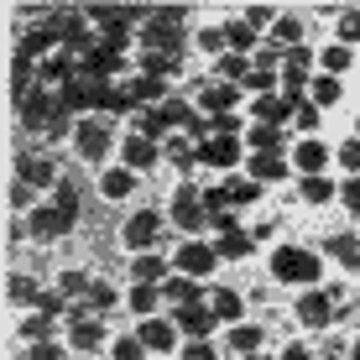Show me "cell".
<instances>
[{
    "instance_id": "obj_1",
    "label": "cell",
    "mask_w": 360,
    "mask_h": 360,
    "mask_svg": "<svg viewBox=\"0 0 360 360\" xmlns=\"http://www.w3.org/2000/svg\"><path fill=\"white\" fill-rule=\"evenodd\" d=\"M32 235L37 240H58V235H68L73 225H79V188L73 183H58L53 193H47L42 209H32Z\"/></svg>"
},
{
    "instance_id": "obj_2",
    "label": "cell",
    "mask_w": 360,
    "mask_h": 360,
    "mask_svg": "<svg viewBox=\"0 0 360 360\" xmlns=\"http://www.w3.org/2000/svg\"><path fill=\"white\" fill-rule=\"evenodd\" d=\"M141 47L157 58H183V11H152L141 21Z\"/></svg>"
},
{
    "instance_id": "obj_3",
    "label": "cell",
    "mask_w": 360,
    "mask_h": 360,
    "mask_svg": "<svg viewBox=\"0 0 360 360\" xmlns=\"http://www.w3.org/2000/svg\"><path fill=\"white\" fill-rule=\"evenodd\" d=\"M271 277L292 282V288H314L319 282V256L303 251V245H277V251H271Z\"/></svg>"
},
{
    "instance_id": "obj_4",
    "label": "cell",
    "mask_w": 360,
    "mask_h": 360,
    "mask_svg": "<svg viewBox=\"0 0 360 360\" xmlns=\"http://www.w3.org/2000/svg\"><path fill=\"white\" fill-rule=\"evenodd\" d=\"M73 146H79L84 162H105V152L115 146V131H110L105 115H84V120H73Z\"/></svg>"
},
{
    "instance_id": "obj_5",
    "label": "cell",
    "mask_w": 360,
    "mask_h": 360,
    "mask_svg": "<svg viewBox=\"0 0 360 360\" xmlns=\"http://www.w3.org/2000/svg\"><path fill=\"white\" fill-rule=\"evenodd\" d=\"M16 183H27L32 193H37V188L53 193L63 178H58V162H53V157H42V152H21V157H16Z\"/></svg>"
},
{
    "instance_id": "obj_6",
    "label": "cell",
    "mask_w": 360,
    "mask_h": 360,
    "mask_svg": "<svg viewBox=\"0 0 360 360\" xmlns=\"http://www.w3.org/2000/svg\"><path fill=\"white\" fill-rule=\"evenodd\" d=\"M172 266H178V277H209V271L219 266V251L214 245H204V240H183L178 245V256H172Z\"/></svg>"
},
{
    "instance_id": "obj_7",
    "label": "cell",
    "mask_w": 360,
    "mask_h": 360,
    "mask_svg": "<svg viewBox=\"0 0 360 360\" xmlns=\"http://www.w3.org/2000/svg\"><path fill=\"white\" fill-rule=\"evenodd\" d=\"M198 162H204V167H219V172L240 167V141H235V136H225V131L204 136V141H198Z\"/></svg>"
},
{
    "instance_id": "obj_8",
    "label": "cell",
    "mask_w": 360,
    "mask_h": 360,
    "mask_svg": "<svg viewBox=\"0 0 360 360\" xmlns=\"http://www.w3.org/2000/svg\"><path fill=\"white\" fill-rule=\"evenodd\" d=\"M162 157H167V152H162L157 141H146V136H126V141H120V162H126L136 178H141L146 167H157Z\"/></svg>"
},
{
    "instance_id": "obj_9",
    "label": "cell",
    "mask_w": 360,
    "mask_h": 360,
    "mask_svg": "<svg viewBox=\"0 0 360 360\" xmlns=\"http://www.w3.org/2000/svg\"><path fill=\"white\" fill-rule=\"evenodd\" d=\"M235 99H240V84H198V110H204L209 120H219V115H230L235 110Z\"/></svg>"
},
{
    "instance_id": "obj_10",
    "label": "cell",
    "mask_w": 360,
    "mask_h": 360,
    "mask_svg": "<svg viewBox=\"0 0 360 360\" xmlns=\"http://www.w3.org/2000/svg\"><path fill=\"white\" fill-rule=\"evenodd\" d=\"M157 230H162V219H157V209H136L126 219V230H120V240L131 245V251H146V245L157 240Z\"/></svg>"
},
{
    "instance_id": "obj_11",
    "label": "cell",
    "mask_w": 360,
    "mask_h": 360,
    "mask_svg": "<svg viewBox=\"0 0 360 360\" xmlns=\"http://www.w3.org/2000/svg\"><path fill=\"white\" fill-rule=\"evenodd\" d=\"M297 319H303L308 329H329L334 324V292H303L297 297Z\"/></svg>"
},
{
    "instance_id": "obj_12",
    "label": "cell",
    "mask_w": 360,
    "mask_h": 360,
    "mask_svg": "<svg viewBox=\"0 0 360 360\" xmlns=\"http://www.w3.org/2000/svg\"><path fill=\"white\" fill-rule=\"evenodd\" d=\"M53 47H63L58 27H32L27 37H21V47H16V63H37V58H47Z\"/></svg>"
},
{
    "instance_id": "obj_13",
    "label": "cell",
    "mask_w": 360,
    "mask_h": 360,
    "mask_svg": "<svg viewBox=\"0 0 360 360\" xmlns=\"http://www.w3.org/2000/svg\"><path fill=\"white\" fill-rule=\"evenodd\" d=\"M172 219H178V230H204L209 225V209H198V193L193 188H178L172 193Z\"/></svg>"
},
{
    "instance_id": "obj_14",
    "label": "cell",
    "mask_w": 360,
    "mask_h": 360,
    "mask_svg": "<svg viewBox=\"0 0 360 360\" xmlns=\"http://www.w3.org/2000/svg\"><path fill=\"white\" fill-rule=\"evenodd\" d=\"M141 345L152 355H167V350H178V324H167V319H141Z\"/></svg>"
},
{
    "instance_id": "obj_15",
    "label": "cell",
    "mask_w": 360,
    "mask_h": 360,
    "mask_svg": "<svg viewBox=\"0 0 360 360\" xmlns=\"http://www.w3.org/2000/svg\"><path fill=\"white\" fill-rule=\"evenodd\" d=\"M99 345H105V324H99V319H73V329H68V350H79V355H99Z\"/></svg>"
},
{
    "instance_id": "obj_16",
    "label": "cell",
    "mask_w": 360,
    "mask_h": 360,
    "mask_svg": "<svg viewBox=\"0 0 360 360\" xmlns=\"http://www.w3.org/2000/svg\"><path fill=\"white\" fill-rule=\"evenodd\" d=\"M324 162H329V146L314 141V136H303V141H297V152H292V167H303V178H319Z\"/></svg>"
},
{
    "instance_id": "obj_17",
    "label": "cell",
    "mask_w": 360,
    "mask_h": 360,
    "mask_svg": "<svg viewBox=\"0 0 360 360\" xmlns=\"http://www.w3.org/2000/svg\"><path fill=\"white\" fill-rule=\"evenodd\" d=\"M126 89H131V99H136V105H157V110L167 105V79H157V73H136V79L126 84Z\"/></svg>"
},
{
    "instance_id": "obj_18",
    "label": "cell",
    "mask_w": 360,
    "mask_h": 360,
    "mask_svg": "<svg viewBox=\"0 0 360 360\" xmlns=\"http://www.w3.org/2000/svg\"><path fill=\"white\" fill-rule=\"evenodd\" d=\"M162 297L172 308H198V297H204V288H198L193 277H167L162 282Z\"/></svg>"
},
{
    "instance_id": "obj_19",
    "label": "cell",
    "mask_w": 360,
    "mask_h": 360,
    "mask_svg": "<svg viewBox=\"0 0 360 360\" xmlns=\"http://www.w3.org/2000/svg\"><path fill=\"white\" fill-rule=\"evenodd\" d=\"M99 193L115 198V204H120V198H131V193H136V172H131V167H110V172H99Z\"/></svg>"
},
{
    "instance_id": "obj_20",
    "label": "cell",
    "mask_w": 360,
    "mask_h": 360,
    "mask_svg": "<svg viewBox=\"0 0 360 360\" xmlns=\"http://www.w3.org/2000/svg\"><path fill=\"white\" fill-rule=\"evenodd\" d=\"M131 277L146 282V288H162V282H167V262H162V256H136V262H131Z\"/></svg>"
},
{
    "instance_id": "obj_21",
    "label": "cell",
    "mask_w": 360,
    "mask_h": 360,
    "mask_svg": "<svg viewBox=\"0 0 360 360\" xmlns=\"http://www.w3.org/2000/svg\"><path fill=\"white\" fill-rule=\"evenodd\" d=\"M209 324H214V308H178V334H188V340H204Z\"/></svg>"
},
{
    "instance_id": "obj_22",
    "label": "cell",
    "mask_w": 360,
    "mask_h": 360,
    "mask_svg": "<svg viewBox=\"0 0 360 360\" xmlns=\"http://www.w3.org/2000/svg\"><path fill=\"white\" fill-rule=\"evenodd\" d=\"M126 303H131V314H136V319H157V303H162V288H146V282H136Z\"/></svg>"
},
{
    "instance_id": "obj_23",
    "label": "cell",
    "mask_w": 360,
    "mask_h": 360,
    "mask_svg": "<svg viewBox=\"0 0 360 360\" xmlns=\"http://www.w3.org/2000/svg\"><path fill=\"white\" fill-rule=\"evenodd\" d=\"M219 193H225V204H256V198H262V183L256 178H225Z\"/></svg>"
},
{
    "instance_id": "obj_24",
    "label": "cell",
    "mask_w": 360,
    "mask_h": 360,
    "mask_svg": "<svg viewBox=\"0 0 360 360\" xmlns=\"http://www.w3.org/2000/svg\"><path fill=\"white\" fill-rule=\"evenodd\" d=\"M251 178H256V183H282V178H288V162H282V157H271V152H256V157H251Z\"/></svg>"
},
{
    "instance_id": "obj_25",
    "label": "cell",
    "mask_w": 360,
    "mask_h": 360,
    "mask_svg": "<svg viewBox=\"0 0 360 360\" xmlns=\"http://www.w3.org/2000/svg\"><path fill=\"white\" fill-rule=\"evenodd\" d=\"M225 262H245V256L256 251V235H240V230H230V235H219V245H214Z\"/></svg>"
},
{
    "instance_id": "obj_26",
    "label": "cell",
    "mask_w": 360,
    "mask_h": 360,
    "mask_svg": "<svg viewBox=\"0 0 360 360\" xmlns=\"http://www.w3.org/2000/svg\"><path fill=\"white\" fill-rule=\"evenodd\" d=\"M225 42H230V53H256V27L251 21H225Z\"/></svg>"
},
{
    "instance_id": "obj_27",
    "label": "cell",
    "mask_w": 360,
    "mask_h": 360,
    "mask_svg": "<svg viewBox=\"0 0 360 360\" xmlns=\"http://www.w3.org/2000/svg\"><path fill=\"white\" fill-rule=\"evenodd\" d=\"M209 308H214V319H225V324H240V314H245V297L240 292H214V303H209Z\"/></svg>"
},
{
    "instance_id": "obj_28",
    "label": "cell",
    "mask_w": 360,
    "mask_h": 360,
    "mask_svg": "<svg viewBox=\"0 0 360 360\" xmlns=\"http://www.w3.org/2000/svg\"><path fill=\"white\" fill-rule=\"evenodd\" d=\"M6 297H11V303H37L42 292H37V282L27 277V271H11V277H6Z\"/></svg>"
},
{
    "instance_id": "obj_29",
    "label": "cell",
    "mask_w": 360,
    "mask_h": 360,
    "mask_svg": "<svg viewBox=\"0 0 360 360\" xmlns=\"http://www.w3.org/2000/svg\"><path fill=\"white\" fill-rule=\"evenodd\" d=\"M256 115H262V126H277V120L292 115V105H288V99H277V94H262V99H256Z\"/></svg>"
},
{
    "instance_id": "obj_30",
    "label": "cell",
    "mask_w": 360,
    "mask_h": 360,
    "mask_svg": "<svg viewBox=\"0 0 360 360\" xmlns=\"http://www.w3.org/2000/svg\"><path fill=\"white\" fill-rule=\"evenodd\" d=\"M230 345L240 355H262V329H256V324H235L230 329Z\"/></svg>"
},
{
    "instance_id": "obj_31",
    "label": "cell",
    "mask_w": 360,
    "mask_h": 360,
    "mask_svg": "<svg viewBox=\"0 0 360 360\" xmlns=\"http://www.w3.org/2000/svg\"><path fill=\"white\" fill-rule=\"evenodd\" d=\"M21 340H27V345H42V340H53V319H47V314H32V319H21Z\"/></svg>"
},
{
    "instance_id": "obj_32",
    "label": "cell",
    "mask_w": 360,
    "mask_h": 360,
    "mask_svg": "<svg viewBox=\"0 0 360 360\" xmlns=\"http://www.w3.org/2000/svg\"><path fill=\"white\" fill-rule=\"evenodd\" d=\"M319 63H324V73H334V79H340V73L355 63V53H350L345 42H334V47H324V58H319Z\"/></svg>"
},
{
    "instance_id": "obj_33",
    "label": "cell",
    "mask_w": 360,
    "mask_h": 360,
    "mask_svg": "<svg viewBox=\"0 0 360 360\" xmlns=\"http://www.w3.org/2000/svg\"><path fill=\"white\" fill-rule=\"evenodd\" d=\"M334 193H340V188H334L324 172H319V178H303V204H329Z\"/></svg>"
},
{
    "instance_id": "obj_34",
    "label": "cell",
    "mask_w": 360,
    "mask_h": 360,
    "mask_svg": "<svg viewBox=\"0 0 360 360\" xmlns=\"http://www.w3.org/2000/svg\"><path fill=\"white\" fill-rule=\"evenodd\" d=\"M110 360H146V345H141V334H120V340L110 345Z\"/></svg>"
},
{
    "instance_id": "obj_35",
    "label": "cell",
    "mask_w": 360,
    "mask_h": 360,
    "mask_svg": "<svg viewBox=\"0 0 360 360\" xmlns=\"http://www.w3.org/2000/svg\"><path fill=\"white\" fill-rule=\"evenodd\" d=\"M340 94H345V84L334 79V73H319V79H314V105H319V110H324V105H334Z\"/></svg>"
},
{
    "instance_id": "obj_36",
    "label": "cell",
    "mask_w": 360,
    "mask_h": 360,
    "mask_svg": "<svg viewBox=\"0 0 360 360\" xmlns=\"http://www.w3.org/2000/svg\"><path fill=\"white\" fill-rule=\"evenodd\" d=\"M329 256L345 262V266H355L360 262V240H350V235H329Z\"/></svg>"
},
{
    "instance_id": "obj_37",
    "label": "cell",
    "mask_w": 360,
    "mask_h": 360,
    "mask_svg": "<svg viewBox=\"0 0 360 360\" xmlns=\"http://www.w3.org/2000/svg\"><path fill=\"white\" fill-rule=\"evenodd\" d=\"M167 162H178L183 172H188V167H198V146H188L183 136H172V141H167Z\"/></svg>"
},
{
    "instance_id": "obj_38",
    "label": "cell",
    "mask_w": 360,
    "mask_h": 360,
    "mask_svg": "<svg viewBox=\"0 0 360 360\" xmlns=\"http://www.w3.org/2000/svg\"><path fill=\"white\" fill-rule=\"evenodd\" d=\"M245 84V79H251V68H245V58L240 53H225V58H219V84Z\"/></svg>"
},
{
    "instance_id": "obj_39",
    "label": "cell",
    "mask_w": 360,
    "mask_h": 360,
    "mask_svg": "<svg viewBox=\"0 0 360 360\" xmlns=\"http://www.w3.org/2000/svg\"><path fill=\"white\" fill-rule=\"evenodd\" d=\"M271 42H277V47H288V53H292V47H297V42H303V27H297V21H292V16H282V21H277V27H271Z\"/></svg>"
},
{
    "instance_id": "obj_40",
    "label": "cell",
    "mask_w": 360,
    "mask_h": 360,
    "mask_svg": "<svg viewBox=\"0 0 360 360\" xmlns=\"http://www.w3.org/2000/svg\"><path fill=\"white\" fill-rule=\"evenodd\" d=\"M251 146L256 152H277L282 146V126H251Z\"/></svg>"
},
{
    "instance_id": "obj_41",
    "label": "cell",
    "mask_w": 360,
    "mask_h": 360,
    "mask_svg": "<svg viewBox=\"0 0 360 360\" xmlns=\"http://www.w3.org/2000/svg\"><path fill=\"white\" fill-rule=\"evenodd\" d=\"M308 63H314V58H308V47H292V53H288V68H282V79H303V84H308Z\"/></svg>"
},
{
    "instance_id": "obj_42",
    "label": "cell",
    "mask_w": 360,
    "mask_h": 360,
    "mask_svg": "<svg viewBox=\"0 0 360 360\" xmlns=\"http://www.w3.org/2000/svg\"><path fill=\"white\" fill-rule=\"evenodd\" d=\"M58 288H63V297H89V288H94V282L89 277H84V271H63V277H58Z\"/></svg>"
},
{
    "instance_id": "obj_43",
    "label": "cell",
    "mask_w": 360,
    "mask_h": 360,
    "mask_svg": "<svg viewBox=\"0 0 360 360\" xmlns=\"http://www.w3.org/2000/svg\"><path fill=\"white\" fill-rule=\"evenodd\" d=\"M340 167H345V172H350V178H355V172H360V136H350V141H345V146H340Z\"/></svg>"
},
{
    "instance_id": "obj_44",
    "label": "cell",
    "mask_w": 360,
    "mask_h": 360,
    "mask_svg": "<svg viewBox=\"0 0 360 360\" xmlns=\"http://www.w3.org/2000/svg\"><path fill=\"white\" fill-rule=\"evenodd\" d=\"M110 303H115V288H110V282H94V288H89V308H99V314H105Z\"/></svg>"
},
{
    "instance_id": "obj_45",
    "label": "cell",
    "mask_w": 360,
    "mask_h": 360,
    "mask_svg": "<svg viewBox=\"0 0 360 360\" xmlns=\"http://www.w3.org/2000/svg\"><path fill=\"white\" fill-rule=\"evenodd\" d=\"M355 37H360V11H345V16H340V42L350 47Z\"/></svg>"
},
{
    "instance_id": "obj_46",
    "label": "cell",
    "mask_w": 360,
    "mask_h": 360,
    "mask_svg": "<svg viewBox=\"0 0 360 360\" xmlns=\"http://www.w3.org/2000/svg\"><path fill=\"white\" fill-rule=\"evenodd\" d=\"M63 308H68V297H63V292H42V297H37V314H47V319L63 314Z\"/></svg>"
},
{
    "instance_id": "obj_47",
    "label": "cell",
    "mask_w": 360,
    "mask_h": 360,
    "mask_svg": "<svg viewBox=\"0 0 360 360\" xmlns=\"http://www.w3.org/2000/svg\"><path fill=\"white\" fill-rule=\"evenodd\" d=\"M27 360H63V345H58V340H42V345H32V350H27Z\"/></svg>"
},
{
    "instance_id": "obj_48",
    "label": "cell",
    "mask_w": 360,
    "mask_h": 360,
    "mask_svg": "<svg viewBox=\"0 0 360 360\" xmlns=\"http://www.w3.org/2000/svg\"><path fill=\"white\" fill-rule=\"evenodd\" d=\"M292 120H297L303 131H314V126H319V105H314V99H303V105L292 110Z\"/></svg>"
},
{
    "instance_id": "obj_49",
    "label": "cell",
    "mask_w": 360,
    "mask_h": 360,
    "mask_svg": "<svg viewBox=\"0 0 360 360\" xmlns=\"http://www.w3.org/2000/svg\"><path fill=\"white\" fill-rule=\"evenodd\" d=\"M340 198H345V209H350V214H360V178H345Z\"/></svg>"
},
{
    "instance_id": "obj_50",
    "label": "cell",
    "mask_w": 360,
    "mask_h": 360,
    "mask_svg": "<svg viewBox=\"0 0 360 360\" xmlns=\"http://www.w3.org/2000/svg\"><path fill=\"white\" fill-rule=\"evenodd\" d=\"M183 360H214V350H209V340H193L188 350H183Z\"/></svg>"
},
{
    "instance_id": "obj_51",
    "label": "cell",
    "mask_w": 360,
    "mask_h": 360,
    "mask_svg": "<svg viewBox=\"0 0 360 360\" xmlns=\"http://www.w3.org/2000/svg\"><path fill=\"white\" fill-rule=\"evenodd\" d=\"M245 21H251L256 32H262V27H277V21H271V11H262V6H251V11H245Z\"/></svg>"
},
{
    "instance_id": "obj_52",
    "label": "cell",
    "mask_w": 360,
    "mask_h": 360,
    "mask_svg": "<svg viewBox=\"0 0 360 360\" xmlns=\"http://www.w3.org/2000/svg\"><path fill=\"white\" fill-rule=\"evenodd\" d=\"M32 204V188L27 183H11V209H27Z\"/></svg>"
},
{
    "instance_id": "obj_53",
    "label": "cell",
    "mask_w": 360,
    "mask_h": 360,
    "mask_svg": "<svg viewBox=\"0 0 360 360\" xmlns=\"http://www.w3.org/2000/svg\"><path fill=\"white\" fill-rule=\"evenodd\" d=\"M282 360H314V355H308V345H288V355H282Z\"/></svg>"
},
{
    "instance_id": "obj_54",
    "label": "cell",
    "mask_w": 360,
    "mask_h": 360,
    "mask_svg": "<svg viewBox=\"0 0 360 360\" xmlns=\"http://www.w3.org/2000/svg\"><path fill=\"white\" fill-rule=\"evenodd\" d=\"M350 360H360V340H355V350H350Z\"/></svg>"
},
{
    "instance_id": "obj_55",
    "label": "cell",
    "mask_w": 360,
    "mask_h": 360,
    "mask_svg": "<svg viewBox=\"0 0 360 360\" xmlns=\"http://www.w3.org/2000/svg\"><path fill=\"white\" fill-rule=\"evenodd\" d=\"M245 360H271V355H245Z\"/></svg>"
},
{
    "instance_id": "obj_56",
    "label": "cell",
    "mask_w": 360,
    "mask_h": 360,
    "mask_svg": "<svg viewBox=\"0 0 360 360\" xmlns=\"http://www.w3.org/2000/svg\"><path fill=\"white\" fill-rule=\"evenodd\" d=\"M329 360H345V355H329Z\"/></svg>"
},
{
    "instance_id": "obj_57",
    "label": "cell",
    "mask_w": 360,
    "mask_h": 360,
    "mask_svg": "<svg viewBox=\"0 0 360 360\" xmlns=\"http://www.w3.org/2000/svg\"><path fill=\"white\" fill-rule=\"evenodd\" d=\"M355 131H360V120H355Z\"/></svg>"
}]
</instances>
